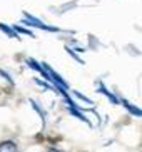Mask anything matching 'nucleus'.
<instances>
[{
  "label": "nucleus",
  "mask_w": 142,
  "mask_h": 152,
  "mask_svg": "<svg viewBox=\"0 0 142 152\" xmlns=\"http://www.w3.org/2000/svg\"><path fill=\"white\" fill-rule=\"evenodd\" d=\"M0 152H18V147L13 140H2L0 142Z\"/></svg>",
  "instance_id": "f257e3e1"
},
{
  "label": "nucleus",
  "mask_w": 142,
  "mask_h": 152,
  "mask_svg": "<svg viewBox=\"0 0 142 152\" xmlns=\"http://www.w3.org/2000/svg\"><path fill=\"white\" fill-rule=\"evenodd\" d=\"M49 152H64V151H60V149H49Z\"/></svg>",
  "instance_id": "f03ea898"
}]
</instances>
